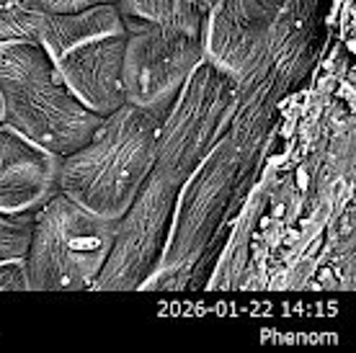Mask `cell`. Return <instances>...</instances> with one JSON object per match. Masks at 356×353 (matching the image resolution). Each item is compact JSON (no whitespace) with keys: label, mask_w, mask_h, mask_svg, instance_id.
Wrapping results in <instances>:
<instances>
[{"label":"cell","mask_w":356,"mask_h":353,"mask_svg":"<svg viewBox=\"0 0 356 353\" xmlns=\"http://www.w3.org/2000/svg\"><path fill=\"white\" fill-rule=\"evenodd\" d=\"M42 16L34 0H0V47L34 39Z\"/></svg>","instance_id":"11"},{"label":"cell","mask_w":356,"mask_h":353,"mask_svg":"<svg viewBox=\"0 0 356 353\" xmlns=\"http://www.w3.org/2000/svg\"><path fill=\"white\" fill-rule=\"evenodd\" d=\"M163 119L165 114L124 101L101 119L86 145L60 158V191L90 212L119 220L155 170Z\"/></svg>","instance_id":"1"},{"label":"cell","mask_w":356,"mask_h":353,"mask_svg":"<svg viewBox=\"0 0 356 353\" xmlns=\"http://www.w3.org/2000/svg\"><path fill=\"white\" fill-rule=\"evenodd\" d=\"M184 186L163 170H152L129 209L116 220L114 243L90 286L93 292H134L150 281L170 243L173 212Z\"/></svg>","instance_id":"5"},{"label":"cell","mask_w":356,"mask_h":353,"mask_svg":"<svg viewBox=\"0 0 356 353\" xmlns=\"http://www.w3.org/2000/svg\"><path fill=\"white\" fill-rule=\"evenodd\" d=\"M199 3H202V6H207V8H209V6H212L214 0H199Z\"/></svg>","instance_id":"16"},{"label":"cell","mask_w":356,"mask_h":353,"mask_svg":"<svg viewBox=\"0 0 356 353\" xmlns=\"http://www.w3.org/2000/svg\"><path fill=\"white\" fill-rule=\"evenodd\" d=\"M0 124H3V96H0Z\"/></svg>","instance_id":"17"},{"label":"cell","mask_w":356,"mask_h":353,"mask_svg":"<svg viewBox=\"0 0 356 353\" xmlns=\"http://www.w3.org/2000/svg\"><path fill=\"white\" fill-rule=\"evenodd\" d=\"M238 88L241 85L235 80L209 62H199L161 124L155 168L186 183L212 155V142L230 116L232 96Z\"/></svg>","instance_id":"6"},{"label":"cell","mask_w":356,"mask_h":353,"mask_svg":"<svg viewBox=\"0 0 356 353\" xmlns=\"http://www.w3.org/2000/svg\"><path fill=\"white\" fill-rule=\"evenodd\" d=\"M204 60L202 36L176 28H145L127 34L124 101L132 106L168 114L178 90Z\"/></svg>","instance_id":"7"},{"label":"cell","mask_w":356,"mask_h":353,"mask_svg":"<svg viewBox=\"0 0 356 353\" xmlns=\"http://www.w3.org/2000/svg\"><path fill=\"white\" fill-rule=\"evenodd\" d=\"M34 3L44 13H72V10L88 8V6H101V3H111L114 6L116 0H34Z\"/></svg>","instance_id":"14"},{"label":"cell","mask_w":356,"mask_h":353,"mask_svg":"<svg viewBox=\"0 0 356 353\" xmlns=\"http://www.w3.org/2000/svg\"><path fill=\"white\" fill-rule=\"evenodd\" d=\"M261 3H264L268 10H274V13H276V10H282V6H284L286 0H261Z\"/></svg>","instance_id":"15"},{"label":"cell","mask_w":356,"mask_h":353,"mask_svg":"<svg viewBox=\"0 0 356 353\" xmlns=\"http://www.w3.org/2000/svg\"><path fill=\"white\" fill-rule=\"evenodd\" d=\"M0 292H31L24 256L0 261Z\"/></svg>","instance_id":"13"},{"label":"cell","mask_w":356,"mask_h":353,"mask_svg":"<svg viewBox=\"0 0 356 353\" xmlns=\"http://www.w3.org/2000/svg\"><path fill=\"white\" fill-rule=\"evenodd\" d=\"M0 96L3 122L60 158L86 145L104 119L83 106L34 39L0 47Z\"/></svg>","instance_id":"2"},{"label":"cell","mask_w":356,"mask_h":353,"mask_svg":"<svg viewBox=\"0 0 356 353\" xmlns=\"http://www.w3.org/2000/svg\"><path fill=\"white\" fill-rule=\"evenodd\" d=\"M114 8L127 34L145 28H176L202 36L204 42L207 6L199 0H116Z\"/></svg>","instance_id":"10"},{"label":"cell","mask_w":356,"mask_h":353,"mask_svg":"<svg viewBox=\"0 0 356 353\" xmlns=\"http://www.w3.org/2000/svg\"><path fill=\"white\" fill-rule=\"evenodd\" d=\"M60 155L0 124V214L34 217L60 186Z\"/></svg>","instance_id":"9"},{"label":"cell","mask_w":356,"mask_h":353,"mask_svg":"<svg viewBox=\"0 0 356 353\" xmlns=\"http://www.w3.org/2000/svg\"><path fill=\"white\" fill-rule=\"evenodd\" d=\"M31 217H10L0 214V261L26 256Z\"/></svg>","instance_id":"12"},{"label":"cell","mask_w":356,"mask_h":353,"mask_svg":"<svg viewBox=\"0 0 356 353\" xmlns=\"http://www.w3.org/2000/svg\"><path fill=\"white\" fill-rule=\"evenodd\" d=\"M34 42L93 114L106 116L124 104L127 28L111 3L72 13H44Z\"/></svg>","instance_id":"3"},{"label":"cell","mask_w":356,"mask_h":353,"mask_svg":"<svg viewBox=\"0 0 356 353\" xmlns=\"http://www.w3.org/2000/svg\"><path fill=\"white\" fill-rule=\"evenodd\" d=\"M116 220L90 212L63 191L31 217L26 271L31 292L90 289L106 263Z\"/></svg>","instance_id":"4"},{"label":"cell","mask_w":356,"mask_h":353,"mask_svg":"<svg viewBox=\"0 0 356 353\" xmlns=\"http://www.w3.org/2000/svg\"><path fill=\"white\" fill-rule=\"evenodd\" d=\"M274 16L261 0H214L207 8L204 62L243 85L266 52Z\"/></svg>","instance_id":"8"}]
</instances>
